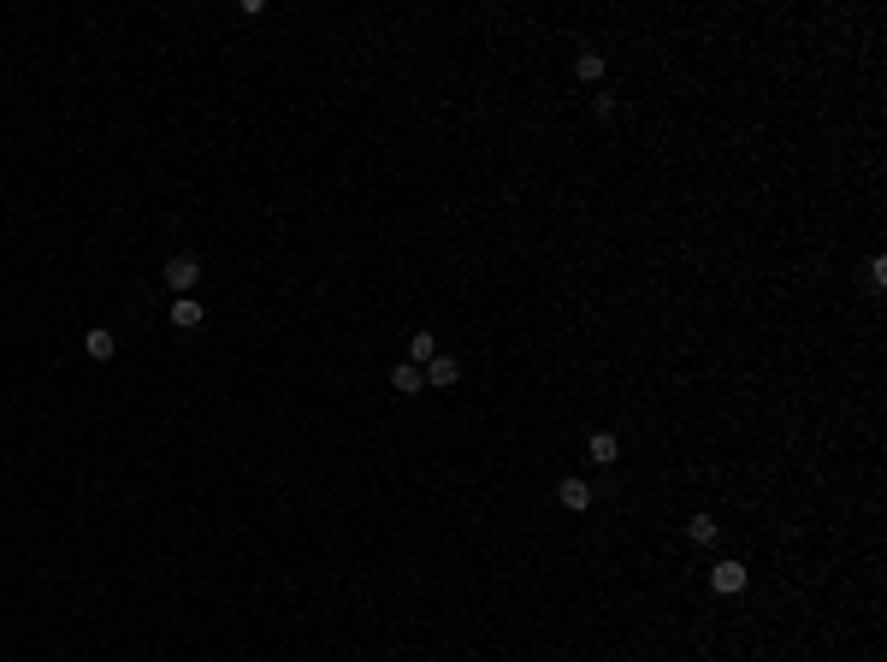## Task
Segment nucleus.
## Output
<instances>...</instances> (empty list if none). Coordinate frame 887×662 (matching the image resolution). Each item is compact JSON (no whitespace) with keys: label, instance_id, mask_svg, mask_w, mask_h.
Returning a JSON list of instances; mask_svg holds the SVG:
<instances>
[{"label":"nucleus","instance_id":"nucleus-10","mask_svg":"<svg viewBox=\"0 0 887 662\" xmlns=\"http://www.w3.org/2000/svg\"><path fill=\"white\" fill-rule=\"evenodd\" d=\"M432 355H438V338H432V331H414V338H409V361H414V366H426Z\"/></svg>","mask_w":887,"mask_h":662},{"label":"nucleus","instance_id":"nucleus-1","mask_svg":"<svg viewBox=\"0 0 887 662\" xmlns=\"http://www.w3.org/2000/svg\"><path fill=\"white\" fill-rule=\"evenodd\" d=\"M166 284L178 290V296H196V284H201V260H196V254H172V260H166Z\"/></svg>","mask_w":887,"mask_h":662},{"label":"nucleus","instance_id":"nucleus-5","mask_svg":"<svg viewBox=\"0 0 887 662\" xmlns=\"http://www.w3.org/2000/svg\"><path fill=\"white\" fill-rule=\"evenodd\" d=\"M556 503H563V508H574V515H580V508H591V485H586V480H574V473H568V480H563V485H556Z\"/></svg>","mask_w":887,"mask_h":662},{"label":"nucleus","instance_id":"nucleus-2","mask_svg":"<svg viewBox=\"0 0 887 662\" xmlns=\"http://www.w3.org/2000/svg\"><path fill=\"white\" fill-rule=\"evenodd\" d=\"M421 373H426V384H432V391H450V384H462V361H456V355H432Z\"/></svg>","mask_w":887,"mask_h":662},{"label":"nucleus","instance_id":"nucleus-4","mask_svg":"<svg viewBox=\"0 0 887 662\" xmlns=\"http://www.w3.org/2000/svg\"><path fill=\"white\" fill-rule=\"evenodd\" d=\"M385 379H391V391H396V396H414V391H426V373H421L414 361H396L391 373H385Z\"/></svg>","mask_w":887,"mask_h":662},{"label":"nucleus","instance_id":"nucleus-8","mask_svg":"<svg viewBox=\"0 0 887 662\" xmlns=\"http://www.w3.org/2000/svg\"><path fill=\"white\" fill-rule=\"evenodd\" d=\"M586 455H591V462H598V467H609V462H616V455H621L616 432H598V437H591V444H586Z\"/></svg>","mask_w":887,"mask_h":662},{"label":"nucleus","instance_id":"nucleus-7","mask_svg":"<svg viewBox=\"0 0 887 662\" xmlns=\"http://www.w3.org/2000/svg\"><path fill=\"white\" fill-rule=\"evenodd\" d=\"M84 355H89V361H113V355H119V338L95 325V331H84Z\"/></svg>","mask_w":887,"mask_h":662},{"label":"nucleus","instance_id":"nucleus-9","mask_svg":"<svg viewBox=\"0 0 887 662\" xmlns=\"http://www.w3.org/2000/svg\"><path fill=\"white\" fill-rule=\"evenodd\" d=\"M574 77H580V84H598V77H604V54H598V48H586V54L574 59Z\"/></svg>","mask_w":887,"mask_h":662},{"label":"nucleus","instance_id":"nucleus-6","mask_svg":"<svg viewBox=\"0 0 887 662\" xmlns=\"http://www.w3.org/2000/svg\"><path fill=\"white\" fill-rule=\"evenodd\" d=\"M201 320H208V308H201L196 296H178V302H172V325H178V331H196Z\"/></svg>","mask_w":887,"mask_h":662},{"label":"nucleus","instance_id":"nucleus-11","mask_svg":"<svg viewBox=\"0 0 887 662\" xmlns=\"http://www.w3.org/2000/svg\"><path fill=\"white\" fill-rule=\"evenodd\" d=\"M687 538H692V544H716V521H710V515H692Z\"/></svg>","mask_w":887,"mask_h":662},{"label":"nucleus","instance_id":"nucleus-3","mask_svg":"<svg viewBox=\"0 0 887 662\" xmlns=\"http://www.w3.org/2000/svg\"><path fill=\"white\" fill-rule=\"evenodd\" d=\"M710 592H722V597L746 592V562H716L710 568Z\"/></svg>","mask_w":887,"mask_h":662}]
</instances>
